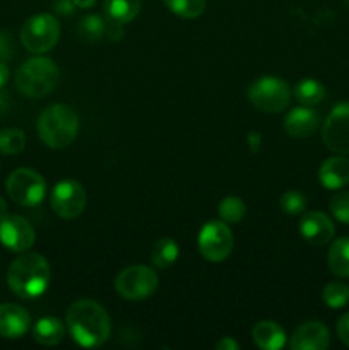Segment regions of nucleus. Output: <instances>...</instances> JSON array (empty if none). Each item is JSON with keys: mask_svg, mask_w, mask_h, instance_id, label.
Returning <instances> with one entry per match:
<instances>
[{"mask_svg": "<svg viewBox=\"0 0 349 350\" xmlns=\"http://www.w3.org/2000/svg\"><path fill=\"white\" fill-rule=\"evenodd\" d=\"M7 193L10 200L23 207H34L41 204L47 195V181L38 171L29 167H19L7 178Z\"/></svg>", "mask_w": 349, "mask_h": 350, "instance_id": "nucleus-8", "label": "nucleus"}, {"mask_svg": "<svg viewBox=\"0 0 349 350\" xmlns=\"http://www.w3.org/2000/svg\"><path fill=\"white\" fill-rule=\"evenodd\" d=\"M318 125H320V116L315 109L308 108V106L291 109L284 118V129L294 139H305V137L313 135Z\"/></svg>", "mask_w": 349, "mask_h": 350, "instance_id": "nucleus-16", "label": "nucleus"}, {"mask_svg": "<svg viewBox=\"0 0 349 350\" xmlns=\"http://www.w3.org/2000/svg\"><path fill=\"white\" fill-rule=\"evenodd\" d=\"M7 109H9V98H7L5 92L0 89V118H2L3 115L7 113Z\"/></svg>", "mask_w": 349, "mask_h": 350, "instance_id": "nucleus-37", "label": "nucleus"}, {"mask_svg": "<svg viewBox=\"0 0 349 350\" xmlns=\"http://www.w3.org/2000/svg\"><path fill=\"white\" fill-rule=\"evenodd\" d=\"M180 255V248H178L177 241L171 238H161L154 243L153 250H151V258L157 269L164 270L170 269Z\"/></svg>", "mask_w": 349, "mask_h": 350, "instance_id": "nucleus-22", "label": "nucleus"}, {"mask_svg": "<svg viewBox=\"0 0 349 350\" xmlns=\"http://www.w3.org/2000/svg\"><path fill=\"white\" fill-rule=\"evenodd\" d=\"M159 286L156 270L147 265H130L115 279V291L127 301H142L153 296Z\"/></svg>", "mask_w": 349, "mask_h": 350, "instance_id": "nucleus-6", "label": "nucleus"}, {"mask_svg": "<svg viewBox=\"0 0 349 350\" xmlns=\"http://www.w3.org/2000/svg\"><path fill=\"white\" fill-rule=\"evenodd\" d=\"M36 232L24 217L5 214L0 219V243L10 252L24 253L34 245Z\"/></svg>", "mask_w": 349, "mask_h": 350, "instance_id": "nucleus-12", "label": "nucleus"}, {"mask_svg": "<svg viewBox=\"0 0 349 350\" xmlns=\"http://www.w3.org/2000/svg\"><path fill=\"white\" fill-rule=\"evenodd\" d=\"M253 342L262 350H279L286 345V332L276 321L262 320L253 327Z\"/></svg>", "mask_w": 349, "mask_h": 350, "instance_id": "nucleus-18", "label": "nucleus"}, {"mask_svg": "<svg viewBox=\"0 0 349 350\" xmlns=\"http://www.w3.org/2000/svg\"><path fill=\"white\" fill-rule=\"evenodd\" d=\"M7 214V204L2 197H0V219Z\"/></svg>", "mask_w": 349, "mask_h": 350, "instance_id": "nucleus-40", "label": "nucleus"}, {"mask_svg": "<svg viewBox=\"0 0 349 350\" xmlns=\"http://www.w3.org/2000/svg\"><path fill=\"white\" fill-rule=\"evenodd\" d=\"M106 19L127 24L135 19L140 12V0H103Z\"/></svg>", "mask_w": 349, "mask_h": 350, "instance_id": "nucleus-20", "label": "nucleus"}, {"mask_svg": "<svg viewBox=\"0 0 349 350\" xmlns=\"http://www.w3.org/2000/svg\"><path fill=\"white\" fill-rule=\"evenodd\" d=\"M65 330H67V327L62 320L55 317H43L34 323L33 338L40 345L53 347V345H58L64 340Z\"/></svg>", "mask_w": 349, "mask_h": 350, "instance_id": "nucleus-19", "label": "nucleus"}, {"mask_svg": "<svg viewBox=\"0 0 349 350\" xmlns=\"http://www.w3.org/2000/svg\"><path fill=\"white\" fill-rule=\"evenodd\" d=\"M74 7L75 5L72 0H57V2H55V9L60 14H70L72 10H74Z\"/></svg>", "mask_w": 349, "mask_h": 350, "instance_id": "nucleus-35", "label": "nucleus"}, {"mask_svg": "<svg viewBox=\"0 0 349 350\" xmlns=\"http://www.w3.org/2000/svg\"><path fill=\"white\" fill-rule=\"evenodd\" d=\"M50 263L40 253H27L17 256L7 272L10 291L21 299L40 297L50 286Z\"/></svg>", "mask_w": 349, "mask_h": 350, "instance_id": "nucleus-2", "label": "nucleus"}, {"mask_svg": "<svg viewBox=\"0 0 349 350\" xmlns=\"http://www.w3.org/2000/svg\"><path fill=\"white\" fill-rule=\"evenodd\" d=\"M293 94L300 105L313 106L325 98V88L322 85V82L315 81V79H305L294 85Z\"/></svg>", "mask_w": 349, "mask_h": 350, "instance_id": "nucleus-23", "label": "nucleus"}, {"mask_svg": "<svg viewBox=\"0 0 349 350\" xmlns=\"http://www.w3.org/2000/svg\"><path fill=\"white\" fill-rule=\"evenodd\" d=\"M198 252L209 262H222L233 252V232L222 221H209L197 238Z\"/></svg>", "mask_w": 349, "mask_h": 350, "instance_id": "nucleus-9", "label": "nucleus"}, {"mask_svg": "<svg viewBox=\"0 0 349 350\" xmlns=\"http://www.w3.org/2000/svg\"><path fill=\"white\" fill-rule=\"evenodd\" d=\"M328 269L334 275L349 277V238H339L328 248L327 255Z\"/></svg>", "mask_w": 349, "mask_h": 350, "instance_id": "nucleus-21", "label": "nucleus"}, {"mask_svg": "<svg viewBox=\"0 0 349 350\" xmlns=\"http://www.w3.org/2000/svg\"><path fill=\"white\" fill-rule=\"evenodd\" d=\"M31 327V317L19 304H0V337L21 338Z\"/></svg>", "mask_w": 349, "mask_h": 350, "instance_id": "nucleus-15", "label": "nucleus"}, {"mask_svg": "<svg viewBox=\"0 0 349 350\" xmlns=\"http://www.w3.org/2000/svg\"><path fill=\"white\" fill-rule=\"evenodd\" d=\"M60 38V24L51 14H36L24 23L21 43L31 53H47Z\"/></svg>", "mask_w": 349, "mask_h": 350, "instance_id": "nucleus-7", "label": "nucleus"}, {"mask_svg": "<svg viewBox=\"0 0 349 350\" xmlns=\"http://www.w3.org/2000/svg\"><path fill=\"white\" fill-rule=\"evenodd\" d=\"M77 34L82 41H86V43L99 41L106 34V21L103 19L101 16L89 14V16L82 17L81 23H79Z\"/></svg>", "mask_w": 349, "mask_h": 350, "instance_id": "nucleus-24", "label": "nucleus"}, {"mask_svg": "<svg viewBox=\"0 0 349 350\" xmlns=\"http://www.w3.org/2000/svg\"><path fill=\"white\" fill-rule=\"evenodd\" d=\"M123 24L116 23V21L106 19V36L112 38V40H122L123 36Z\"/></svg>", "mask_w": 349, "mask_h": 350, "instance_id": "nucleus-33", "label": "nucleus"}, {"mask_svg": "<svg viewBox=\"0 0 349 350\" xmlns=\"http://www.w3.org/2000/svg\"><path fill=\"white\" fill-rule=\"evenodd\" d=\"M328 207H331L332 215L337 221L349 224V191H339V193H335L331 198Z\"/></svg>", "mask_w": 349, "mask_h": 350, "instance_id": "nucleus-30", "label": "nucleus"}, {"mask_svg": "<svg viewBox=\"0 0 349 350\" xmlns=\"http://www.w3.org/2000/svg\"><path fill=\"white\" fill-rule=\"evenodd\" d=\"M79 130V118L72 108L65 105H51L38 118V135L44 146L64 149L74 142Z\"/></svg>", "mask_w": 349, "mask_h": 350, "instance_id": "nucleus-3", "label": "nucleus"}, {"mask_svg": "<svg viewBox=\"0 0 349 350\" xmlns=\"http://www.w3.org/2000/svg\"><path fill=\"white\" fill-rule=\"evenodd\" d=\"M75 7H81V9H89L96 3V0H72Z\"/></svg>", "mask_w": 349, "mask_h": 350, "instance_id": "nucleus-39", "label": "nucleus"}, {"mask_svg": "<svg viewBox=\"0 0 349 350\" xmlns=\"http://www.w3.org/2000/svg\"><path fill=\"white\" fill-rule=\"evenodd\" d=\"M7 81H9V68H7L5 62L0 60V89L7 84Z\"/></svg>", "mask_w": 349, "mask_h": 350, "instance_id": "nucleus-36", "label": "nucleus"}, {"mask_svg": "<svg viewBox=\"0 0 349 350\" xmlns=\"http://www.w3.org/2000/svg\"><path fill=\"white\" fill-rule=\"evenodd\" d=\"M26 147V135L21 129L0 130V152L7 156L21 154Z\"/></svg>", "mask_w": 349, "mask_h": 350, "instance_id": "nucleus-27", "label": "nucleus"}, {"mask_svg": "<svg viewBox=\"0 0 349 350\" xmlns=\"http://www.w3.org/2000/svg\"><path fill=\"white\" fill-rule=\"evenodd\" d=\"M337 335L341 338V342L349 347V313H346L344 317H341L337 323Z\"/></svg>", "mask_w": 349, "mask_h": 350, "instance_id": "nucleus-32", "label": "nucleus"}, {"mask_svg": "<svg viewBox=\"0 0 349 350\" xmlns=\"http://www.w3.org/2000/svg\"><path fill=\"white\" fill-rule=\"evenodd\" d=\"M14 50H16V44H14L12 34L7 31H0V60H10L14 57Z\"/></svg>", "mask_w": 349, "mask_h": 350, "instance_id": "nucleus-31", "label": "nucleus"}, {"mask_svg": "<svg viewBox=\"0 0 349 350\" xmlns=\"http://www.w3.org/2000/svg\"><path fill=\"white\" fill-rule=\"evenodd\" d=\"M216 349L218 350H238L240 345H238V342L233 340L231 337H224V338H221L218 344H216Z\"/></svg>", "mask_w": 349, "mask_h": 350, "instance_id": "nucleus-34", "label": "nucleus"}, {"mask_svg": "<svg viewBox=\"0 0 349 350\" xmlns=\"http://www.w3.org/2000/svg\"><path fill=\"white\" fill-rule=\"evenodd\" d=\"M322 297H324V303L328 308L339 310V308L346 306L349 303V287L344 282H337V280L335 282H328L324 287Z\"/></svg>", "mask_w": 349, "mask_h": 350, "instance_id": "nucleus-28", "label": "nucleus"}, {"mask_svg": "<svg viewBox=\"0 0 349 350\" xmlns=\"http://www.w3.org/2000/svg\"><path fill=\"white\" fill-rule=\"evenodd\" d=\"M245 202L240 197H235V195L224 197L218 205L219 219L222 222H226V224H236V222H240L245 217Z\"/></svg>", "mask_w": 349, "mask_h": 350, "instance_id": "nucleus-25", "label": "nucleus"}, {"mask_svg": "<svg viewBox=\"0 0 349 350\" xmlns=\"http://www.w3.org/2000/svg\"><path fill=\"white\" fill-rule=\"evenodd\" d=\"M328 344V328L322 321H307L294 330L289 340V347L293 350H325Z\"/></svg>", "mask_w": 349, "mask_h": 350, "instance_id": "nucleus-14", "label": "nucleus"}, {"mask_svg": "<svg viewBox=\"0 0 349 350\" xmlns=\"http://www.w3.org/2000/svg\"><path fill=\"white\" fill-rule=\"evenodd\" d=\"M318 180L327 190H341L349 185V159L342 154L328 157L318 170Z\"/></svg>", "mask_w": 349, "mask_h": 350, "instance_id": "nucleus-17", "label": "nucleus"}, {"mask_svg": "<svg viewBox=\"0 0 349 350\" xmlns=\"http://www.w3.org/2000/svg\"><path fill=\"white\" fill-rule=\"evenodd\" d=\"M322 139L328 150L348 156L349 154V101L339 103L324 123Z\"/></svg>", "mask_w": 349, "mask_h": 350, "instance_id": "nucleus-11", "label": "nucleus"}, {"mask_svg": "<svg viewBox=\"0 0 349 350\" xmlns=\"http://www.w3.org/2000/svg\"><path fill=\"white\" fill-rule=\"evenodd\" d=\"M248 101L263 113H281L291 101V89L283 79L263 75L248 88Z\"/></svg>", "mask_w": 349, "mask_h": 350, "instance_id": "nucleus-5", "label": "nucleus"}, {"mask_svg": "<svg viewBox=\"0 0 349 350\" xmlns=\"http://www.w3.org/2000/svg\"><path fill=\"white\" fill-rule=\"evenodd\" d=\"M65 327L75 344L82 347H99L108 340L112 321L101 304L92 299H81L67 310Z\"/></svg>", "mask_w": 349, "mask_h": 350, "instance_id": "nucleus-1", "label": "nucleus"}, {"mask_svg": "<svg viewBox=\"0 0 349 350\" xmlns=\"http://www.w3.org/2000/svg\"><path fill=\"white\" fill-rule=\"evenodd\" d=\"M248 142H250V146H252L253 152H255V150H259V146H260V135H259V133H255V132L250 133Z\"/></svg>", "mask_w": 349, "mask_h": 350, "instance_id": "nucleus-38", "label": "nucleus"}, {"mask_svg": "<svg viewBox=\"0 0 349 350\" xmlns=\"http://www.w3.org/2000/svg\"><path fill=\"white\" fill-rule=\"evenodd\" d=\"M88 195L82 185L75 180H62L53 187L50 195L51 211L60 219H75L84 212Z\"/></svg>", "mask_w": 349, "mask_h": 350, "instance_id": "nucleus-10", "label": "nucleus"}, {"mask_svg": "<svg viewBox=\"0 0 349 350\" xmlns=\"http://www.w3.org/2000/svg\"><path fill=\"white\" fill-rule=\"evenodd\" d=\"M300 232L310 245L325 246L334 238V222L327 214L320 211H311L301 214Z\"/></svg>", "mask_w": 349, "mask_h": 350, "instance_id": "nucleus-13", "label": "nucleus"}, {"mask_svg": "<svg viewBox=\"0 0 349 350\" xmlns=\"http://www.w3.org/2000/svg\"><path fill=\"white\" fill-rule=\"evenodd\" d=\"M60 72L53 60L34 57L24 62L16 74V88L27 98H44L58 84Z\"/></svg>", "mask_w": 349, "mask_h": 350, "instance_id": "nucleus-4", "label": "nucleus"}, {"mask_svg": "<svg viewBox=\"0 0 349 350\" xmlns=\"http://www.w3.org/2000/svg\"><path fill=\"white\" fill-rule=\"evenodd\" d=\"M164 5L170 12L183 19H197L204 14L205 0H164Z\"/></svg>", "mask_w": 349, "mask_h": 350, "instance_id": "nucleus-26", "label": "nucleus"}, {"mask_svg": "<svg viewBox=\"0 0 349 350\" xmlns=\"http://www.w3.org/2000/svg\"><path fill=\"white\" fill-rule=\"evenodd\" d=\"M279 207L284 214L291 215V217L301 215L305 212V208H307V198H305V195L300 193V191L289 190L281 197Z\"/></svg>", "mask_w": 349, "mask_h": 350, "instance_id": "nucleus-29", "label": "nucleus"}]
</instances>
